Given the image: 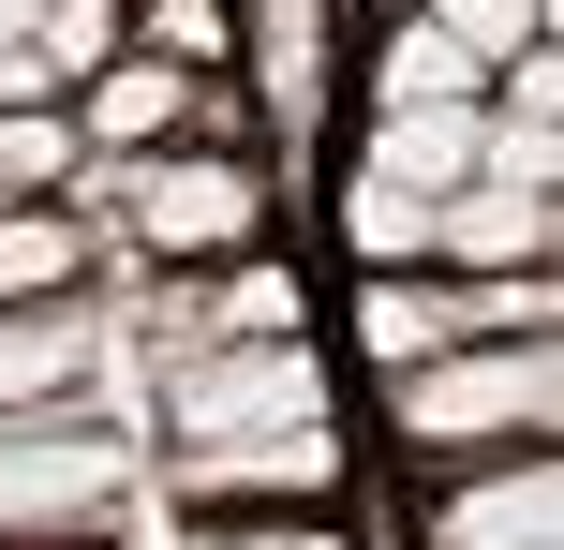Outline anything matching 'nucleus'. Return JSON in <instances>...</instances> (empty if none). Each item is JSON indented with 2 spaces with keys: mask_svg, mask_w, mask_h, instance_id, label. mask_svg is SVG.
<instances>
[{
  "mask_svg": "<svg viewBox=\"0 0 564 550\" xmlns=\"http://www.w3.org/2000/svg\"><path fill=\"white\" fill-rule=\"evenodd\" d=\"M564 402V343H476V357H431L401 373V446L416 462H476V446H535Z\"/></svg>",
  "mask_w": 564,
  "mask_h": 550,
  "instance_id": "obj_1",
  "label": "nucleus"
},
{
  "mask_svg": "<svg viewBox=\"0 0 564 550\" xmlns=\"http://www.w3.org/2000/svg\"><path fill=\"white\" fill-rule=\"evenodd\" d=\"M89 194H119L134 238L178 254V268H238V254L268 238V179L238 164V149H134V164H105Z\"/></svg>",
  "mask_w": 564,
  "mask_h": 550,
  "instance_id": "obj_2",
  "label": "nucleus"
},
{
  "mask_svg": "<svg viewBox=\"0 0 564 550\" xmlns=\"http://www.w3.org/2000/svg\"><path fill=\"white\" fill-rule=\"evenodd\" d=\"M164 417H178V462L282 446V432H327V373L297 343H224V357H178L164 373Z\"/></svg>",
  "mask_w": 564,
  "mask_h": 550,
  "instance_id": "obj_3",
  "label": "nucleus"
},
{
  "mask_svg": "<svg viewBox=\"0 0 564 550\" xmlns=\"http://www.w3.org/2000/svg\"><path fill=\"white\" fill-rule=\"evenodd\" d=\"M89 506H119V432H89V417H0V536L89 521Z\"/></svg>",
  "mask_w": 564,
  "mask_h": 550,
  "instance_id": "obj_4",
  "label": "nucleus"
},
{
  "mask_svg": "<svg viewBox=\"0 0 564 550\" xmlns=\"http://www.w3.org/2000/svg\"><path fill=\"white\" fill-rule=\"evenodd\" d=\"M431 550H564V476H550V446L460 476V492L431 506Z\"/></svg>",
  "mask_w": 564,
  "mask_h": 550,
  "instance_id": "obj_5",
  "label": "nucleus"
},
{
  "mask_svg": "<svg viewBox=\"0 0 564 550\" xmlns=\"http://www.w3.org/2000/svg\"><path fill=\"white\" fill-rule=\"evenodd\" d=\"M194 89L208 75H178V60H105V75H89L75 89V149H119V164H134V149H178V134H194Z\"/></svg>",
  "mask_w": 564,
  "mask_h": 550,
  "instance_id": "obj_6",
  "label": "nucleus"
},
{
  "mask_svg": "<svg viewBox=\"0 0 564 550\" xmlns=\"http://www.w3.org/2000/svg\"><path fill=\"white\" fill-rule=\"evenodd\" d=\"M550 194H520V179H460V194H431V254H460L476 283H506V268H550Z\"/></svg>",
  "mask_w": 564,
  "mask_h": 550,
  "instance_id": "obj_7",
  "label": "nucleus"
},
{
  "mask_svg": "<svg viewBox=\"0 0 564 550\" xmlns=\"http://www.w3.org/2000/svg\"><path fill=\"white\" fill-rule=\"evenodd\" d=\"M297 313H312V298H297V268H268V254H238L224 283H178V298H164L178 357H194V343H297Z\"/></svg>",
  "mask_w": 564,
  "mask_h": 550,
  "instance_id": "obj_8",
  "label": "nucleus"
},
{
  "mask_svg": "<svg viewBox=\"0 0 564 550\" xmlns=\"http://www.w3.org/2000/svg\"><path fill=\"white\" fill-rule=\"evenodd\" d=\"M357 164L416 179V194H460V179L490 164V134H476V105H371V149H357Z\"/></svg>",
  "mask_w": 564,
  "mask_h": 550,
  "instance_id": "obj_9",
  "label": "nucleus"
},
{
  "mask_svg": "<svg viewBox=\"0 0 564 550\" xmlns=\"http://www.w3.org/2000/svg\"><path fill=\"white\" fill-rule=\"evenodd\" d=\"M178 492H341V432H282V446H224V462H178Z\"/></svg>",
  "mask_w": 564,
  "mask_h": 550,
  "instance_id": "obj_10",
  "label": "nucleus"
},
{
  "mask_svg": "<svg viewBox=\"0 0 564 550\" xmlns=\"http://www.w3.org/2000/svg\"><path fill=\"white\" fill-rule=\"evenodd\" d=\"M341 238H357V268H416L431 254V194L387 179V164H357V179H341Z\"/></svg>",
  "mask_w": 564,
  "mask_h": 550,
  "instance_id": "obj_11",
  "label": "nucleus"
},
{
  "mask_svg": "<svg viewBox=\"0 0 564 550\" xmlns=\"http://www.w3.org/2000/svg\"><path fill=\"white\" fill-rule=\"evenodd\" d=\"M371 105H476V60H460L431 15H401L387 60H371Z\"/></svg>",
  "mask_w": 564,
  "mask_h": 550,
  "instance_id": "obj_12",
  "label": "nucleus"
},
{
  "mask_svg": "<svg viewBox=\"0 0 564 550\" xmlns=\"http://www.w3.org/2000/svg\"><path fill=\"white\" fill-rule=\"evenodd\" d=\"M75 357H89L75 313H45V298H30V313H0V417H30L59 373H75Z\"/></svg>",
  "mask_w": 564,
  "mask_h": 550,
  "instance_id": "obj_13",
  "label": "nucleus"
},
{
  "mask_svg": "<svg viewBox=\"0 0 564 550\" xmlns=\"http://www.w3.org/2000/svg\"><path fill=\"white\" fill-rule=\"evenodd\" d=\"M119 60V0H45V45H30V75H45V105H75L89 75Z\"/></svg>",
  "mask_w": 564,
  "mask_h": 550,
  "instance_id": "obj_14",
  "label": "nucleus"
},
{
  "mask_svg": "<svg viewBox=\"0 0 564 550\" xmlns=\"http://www.w3.org/2000/svg\"><path fill=\"white\" fill-rule=\"evenodd\" d=\"M59 283H75V224L59 208H0V313H30Z\"/></svg>",
  "mask_w": 564,
  "mask_h": 550,
  "instance_id": "obj_15",
  "label": "nucleus"
},
{
  "mask_svg": "<svg viewBox=\"0 0 564 550\" xmlns=\"http://www.w3.org/2000/svg\"><path fill=\"white\" fill-rule=\"evenodd\" d=\"M75 179V119L59 105H0V194H59Z\"/></svg>",
  "mask_w": 564,
  "mask_h": 550,
  "instance_id": "obj_16",
  "label": "nucleus"
},
{
  "mask_svg": "<svg viewBox=\"0 0 564 550\" xmlns=\"http://www.w3.org/2000/svg\"><path fill=\"white\" fill-rule=\"evenodd\" d=\"M431 30H446V45H460V60H476V75H490V60L550 45V0H446V15H431Z\"/></svg>",
  "mask_w": 564,
  "mask_h": 550,
  "instance_id": "obj_17",
  "label": "nucleus"
},
{
  "mask_svg": "<svg viewBox=\"0 0 564 550\" xmlns=\"http://www.w3.org/2000/svg\"><path fill=\"white\" fill-rule=\"evenodd\" d=\"M149 60H178V75H224V45H238V30H224V0H149Z\"/></svg>",
  "mask_w": 564,
  "mask_h": 550,
  "instance_id": "obj_18",
  "label": "nucleus"
},
{
  "mask_svg": "<svg viewBox=\"0 0 564 550\" xmlns=\"http://www.w3.org/2000/svg\"><path fill=\"white\" fill-rule=\"evenodd\" d=\"M30 45H45V0H0V105H45V75H30Z\"/></svg>",
  "mask_w": 564,
  "mask_h": 550,
  "instance_id": "obj_19",
  "label": "nucleus"
},
{
  "mask_svg": "<svg viewBox=\"0 0 564 550\" xmlns=\"http://www.w3.org/2000/svg\"><path fill=\"white\" fill-rule=\"evenodd\" d=\"M208 550H341L327 521H253V536H208Z\"/></svg>",
  "mask_w": 564,
  "mask_h": 550,
  "instance_id": "obj_20",
  "label": "nucleus"
}]
</instances>
